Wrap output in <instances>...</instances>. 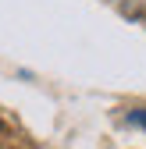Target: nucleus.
Masks as SVG:
<instances>
[{
	"instance_id": "obj_1",
	"label": "nucleus",
	"mask_w": 146,
	"mask_h": 149,
	"mask_svg": "<svg viewBox=\"0 0 146 149\" xmlns=\"http://www.w3.org/2000/svg\"><path fill=\"white\" fill-rule=\"evenodd\" d=\"M128 124H139V128H146V110H132V114H128Z\"/></svg>"
},
{
	"instance_id": "obj_2",
	"label": "nucleus",
	"mask_w": 146,
	"mask_h": 149,
	"mask_svg": "<svg viewBox=\"0 0 146 149\" xmlns=\"http://www.w3.org/2000/svg\"><path fill=\"white\" fill-rule=\"evenodd\" d=\"M0 128H4V121H0Z\"/></svg>"
}]
</instances>
